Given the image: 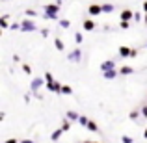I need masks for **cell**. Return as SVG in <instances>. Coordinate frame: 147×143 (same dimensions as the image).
Segmentation results:
<instances>
[{
    "mask_svg": "<svg viewBox=\"0 0 147 143\" xmlns=\"http://www.w3.org/2000/svg\"><path fill=\"white\" fill-rule=\"evenodd\" d=\"M45 19H50V21H56L58 19V13H60V6L58 4H45Z\"/></svg>",
    "mask_w": 147,
    "mask_h": 143,
    "instance_id": "6da1fadb",
    "label": "cell"
},
{
    "mask_svg": "<svg viewBox=\"0 0 147 143\" xmlns=\"http://www.w3.org/2000/svg\"><path fill=\"white\" fill-rule=\"evenodd\" d=\"M43 84H47L45 82V78H41V76H36V78H32V84H30V91H32V93H36V97L37 99H39V93H37V91L41 89V86H43Z\"/></svg>",
    "mask_w": 147,
    "mask_h": 143,
    "instance_id": "7a4b0ae2",
    "label": "cell"
},
{
    "mask_svg": "<svg viewBox=\"0 0 147 143\" xmlns=\"http://www.w3.org/2000/svg\"><path fill=\"white\" fill-rule=\"evenodd\" d=\"M37 30V26L34 24L30 19H24V21L21 22V32H36Z\"/></svg>",
    "mask_w": 147,
    "mask_h": 143,
    "instance_id": "3957f363",
    "label": "cell"
},
{
    "mask_svg": "<svg viewBox=\"0 0 147 143\" xmlns=\"http://www.w3.org/2000/svg\"><path fill=\"white\" fill-rule=\"evenodd\" d=\"M61 84L60 82H52V84H45V89H49V91H52V93H61Z\"/></svg>",
    "mask_w": 147,
    "mask_h": 143,
    "instance_id": "277c9868",
    "label": "cell"
},
{
    "mask_svg": "<svg viewBox=\"0 0 147 143\" xmlns=\"http://www.w3.org/2000/svg\"><path fill=\"white\" fill-rule=\"evenodd\" d=\"M80 58H82L80 48H75V50H71V52L67 54V60H69V61H80Z\"/></svg>",
    "mask_w": 147,
    "mask_h": 143,
    "instance_id": "5b68a950",
    "label": "cell"
},
{
    "mask_svg": "<svg viewBox=\"0 0 147 143\" xmlns=\"http://www.w3.org/2000/svg\"><path fill=\"white\" fill-rule=\"evenodd\" d=\"M112 69H115V61L114 60H106V61H102V63H100V71H102V73L112 71Z\"/></svg>",
    "mask_w": 147,
    "mask_h": 143,
    "instance_id": "8992f818",
    "label": "cell"
},
{
    "mask_svg": "<svg viewBox=\"0 0 147 143\" xmlns=\"http://www.w3.org/2000/svg\"><path fill=\"white\" fill-rule=\"evenodd\" d=\"M134 15H136V13H132L130 9H123L121 15H119V19H121V22H129L130 19H134Z\"/></svg>",
    "mask_w": 147,
    "mask_h": 143,
    "instance_id": "52a82bcc",
    "label": "cell"
},
{
    "mask_svg": "<svg viewBox=\"0 0 147 143\" xmlns=\"http://www.w3.org/2000/svg\"><path fill=\"white\" fill-rule=\"evenodd\" d=\"M88 13H90V15H100V13H102V6H99V4H91L90 9H88Z\"/></svg>",
    "mask_w": 147,
    "mask_h": 143,
    "instance_id": "ba28073f",
    "label": "cell"
},
{
    "mask_svg": "<svg viewBox=\"0 0 147 143\" xmlns=\"http://www.w3.org/2000/svg\"><path fill=\"white\" fill-rule=\"evenodd\" d=\"M130 52H132V48H129V47H119V56L121 58H130Z\"/></svg>",
    "mask_w": 147,
    "mask_h": 143,
    "instance_id": "9c48e42d",
    "label": "cell"
},
{
    "mask_svg": "<svg viewBox=\"0 0 147 143\" xmlns=\"http://www.w3.org/2000/svg\"><path fill=\"white\" fill-rule=\"evenodd\" d=\"M117 75H119V73H117V69H112V71H106V73H102V76H104L106 80H114Z\"/></svg>",
    "mask_w": 147,
    "mask_h": 143,
    "instance_id": "30bf717a",
    "label": "cell"
},
{
    "mask_svg": "<svg viewBox=\"0 0 147 143\" xmlns=\"http://www.w3.org/2000/svg\"><path fill=\"white\" fill-rule=\"evenodd\" d=\"M84 30H88V32L95 30V22L91 21V19H86V21H84Z\"/></svg>",
    "mask_w": 147,
    "mask_h": 143,
    "instance_id": "8fae6325",
    "label": "cell"
},
{
    "mask_svg": "<svg viewBox=\"0 0 147 143\" xmlns=\"http://www.w3.org/2000/svg\"><path fill=\"white\" fill-rule=\"evenodd\" d=\"M67 119H69V121H73V123H75V121H80V115L76 113V111L69 110V111H67Z\"/></svg>",
    "mask_w": 147,
    "mask_h": 143,
    "instance_id": "7c38bea8",
    "label": "cell"
},
{
    "mask_svg": "<svg viewBox=\"0 0 147 143\" xmlns=\"http://www.w3.org/2000/svg\"><path fill=\"white\" fill-rule=\"evenodd\" d=\"M132 73H134V69L129 67V65H125V67L119 69V75H132Z\"/></svg>",
    "mask_w": 147,
    "mask_h": 143,
    "instance_id": "4fadbf2b",
    "label": "cell"
},
{
    "mask_svg": "<svg viewBox=\"0 0 147 143\" xmlns=\"http://www.w3.org/2000/svg\"><path fill=\"white\" fill-rule=\"evenodd\" d=\"M61 134H63V130H61V128L54 130V132H52V136H50V140H52V141H58V140H60V136H61Z\"/></svg>",
    "mask_w": 147,
    "mask_h": 143,
    "instance_id": "5bb4252c",
    "label": "cell"
},
{
    "mask_svg": "<svg viewBox=\"0 0 147 143\" xmlns=\"http://www.w3.org/2000/svg\"><path fill=\"white\" fill-rule=\"evenodd\" d=\"M54 47H56L58 50H63V48H65V45H63V41H61L60 37H56V39H54Z\"/></svg>",
    "mask_w": 147,
    "mask_h": 143,
    "instance_id": "9a60e30c",
    "label": "cell"
},
{
    "mask_svg": "<svg viewBox=\"0 0 147 143\" xmlns=\"http://www.w3.org/2000/svg\"><path fill=\"white\" fill-rule=\"evenodd\" d=\"M58 24H60L61 28H69L71 22H69V19H58Z\"/></svg>",
    "mask_w": 147,
    "mask_h": 143,
    "instance_id": "2e32d148",
    "label": "cell"
},
{
    "mask_svg": "<svg viewBox=\"0 0 147 143\" xmlns=\"http://www.w3.org/2000/svg\"><path fill=\"white\" fill-rule=\"evenodd\" d=\"M114 11V4H102V13H112Z\"/></svg>",
    "mask_w": 147,
    "mask_h": 143,
    "instance_id": "e0dca14e",
    "label": "cell"
},
{
    "mask_svg": "<svg viewBox=\"0 0 147 143\" xmlns=\"http://www.w3.org/2000/svg\"><path fill=\"white\" fill-rule=\"evenodd\" d=\"M86 128L88 130H91V132H97V123H95V121H91V119H90V123H88V126H86Z\"/></svg>",
    "mask_w": 147,
    "mask_h": 143,
    "instance_id": "ac0fdd59",
    "label": "cell"
},
{
    "mask_svg": "<svg viewBox=\"0 0 147 143\" xmlns=\"http://www.w3.org/2000/svg\"><path fill=\"white\" fill-rule=\"evenodd\" d=\"M43 78H45V82H47V84L56 82V80H54V76H52V73H45V76H43Z\"/></svg>",
    "mask_w": 147,
    "mask_h": 143,
    "instance_id": "d6986e66",
    "label": "cell"
},
{
    "mask_svg": "<svg viewBox=\"0 0 147 143\" xmlns=\"http://www.w3.org/2000/svg\"><path fill=\"white\" fill-rule=\"evenodd\" d=\"M129 117L132 119V121H138V119H140V111H138V110H132V111L129 113Z\"/></svg>",
    "mask_w": 147,
    "mask_h": 143,
    "instance_id": "ffe728a7",
    "label": "cell"
},
{
    "mask_svg": "<svg viewBox=\"0 0 147 143\" xmlns=\"http://www.w3.org/2000/svg\"><path fill=\"white\" fill-rule=\"evenodd\" d=\"M24 15H26V19H34V17H37L36 9H26V11H24Z\"/></svg>",
    "mask_w": 147,
    "mask_h": 143,
    "instance_id": "44dd1931",
    "label": "cell"
},
{
    "mask_svg": "<svg viewBox=\"0 0 147 143\" xmlns=\"http://www.w3.org/2000/svg\"><path fill=\"white\" fill-rule=\"evenodd\" d=\"M0 26H2V28H9V24H7V15H4V17L0 19Z\"/></svg>",
    "mask_w": 147,
    "mask_h": 143,
    "instance_id": "7402d4cb",
    "label": "cell"
},
{
    "mask_svg": "<svg viewBox=\"0 0 147 143\" xmlns=\"http://www.w3.org/2000/svg\"><path fill=\"white\" fill-rule=\"evenodd\" d=\"M69 126H71V121H69V119H63V123H61V130H69Z\"/></svg>",
    "mask_w": 147,
    "mask_h": 143,
    "instance_id": "603a6c76",
    "label": "cell"
},
{
    "mask_svg": "<svg viewBox=\"0 0 147 143\" xmlns=\"http://www.w3.org/2000/svg\"><path fill=\"white\" fill-rule=\"evenodd\" d=\"M61 93H63V95H71L73 93V87L71 86H63V87H61Z\"/></svg>",
    "mask_w": 147,
    "mask_h": 143,
    "instance_id": "cb8c5ba5",
    "label": "cell"
},
{
    "mask_svg": "<svg viewBox=\"0 0 147 143\" xmlns=\"http://www.w3.org/2000/svg\"><path fill=\"white\" fill-rule=\"evenodd\" d=\"M22 71H24L26 75H32V67H30L28 63H24V65H22Z\"/></svg>",
    "mask_w": 147,
    "mask_h": 143,
    "instance_id": "d4e9b609",
    "label": "cell"
},
{
    "mask_svg": "<svg viewBox=\"0 0 147 143\" xmlns=\"http://www.w3.org/2000/svg\"><path fill=\"white\" fill-rule=\"evenodd\" d=\"M80 125H84V126H88V123H90V119H88V117H84V115H80Z\"/></svg>",
    "mask_w": 147,
    "mask_h": 143,
    "instance_id": "484cf974",
    "label": "cell"
},
{
    "mask_svg": "<svg viewBox=\"0 0 147 143\" xmlns=\"http://www.w3.org/2000/svg\"><path fill=\"white\" fill-rule=\"evenodd\" d=\"M121 141L123 143H132V138L130 136H121Z\"/></svg>",
    "mask_w": 147,
    "mask_h": 143,
    "instance_id": "4316f807",
    "label": "cell"
},
{
    "mask_svg": "<svg viewBox=\"0 0 147 143\" xmlns=\"http://www.w3.org/2000/svg\"><path fill=\"white\" fill-rule=\"evenodd\" d=\"M75 41H76V43H82V34H80V32L75 34Z\"/></svg>",
    "mask_w": 147,
    "mask_h": 143,
    "instance_id": "83f0119b",
    "label": "cell"
},
{
    "mask_svg": "<svg viewBox=\"0 0 147 143\" xmlns=\"http://www.w3.org/2000/svg\"><path fill=\"white\" fill-rule=\"evenodd\" d=\"M11 30H21V22H13V24H11Z\"/></svg>",
    "mask_w": 147,
    "mask_h": 143,
    "instance_id": "f1b7e54d",
    "label": "cell"
},
{
    "mask_svg": "<svg viewBox=\"0 0 147 143\" xmlns=\"http://www.w3.org/2000/svg\"><path fill=\"white\" fill-rule=\"evenodd\" d=\"M142 115H144V117H147V104H144V106H142Z\"/></svg>",
    "mask_w": 147,
    "mask_h": 143,
    "instance_id": "f546056e",
    "label": "cell"
},
{
    "mask_svg": "<svg viewBox=\"0 0 147 143\" xmlns=\"http://www.w3.org/2000/svg\"><path fill=\"white\" fill-rule=\"evenodd\" d=\"M119 26H121L123 30H127V28H129V22H119Z\"/></svg>",
    "mask_w": 147,
    "mask_h": 143,
    "instance_id": "4dcf8cb0",
    "label": "cell"
},
{
    "mask_svg": "<svg viewBox=\"0 0 147 143\" xmlns=\"http://www.w3.org/2000/svg\"><path fill=\"white\" fill-rule=\"evenodd\" d=\"M134 21L140 22V21H142V15H140V13H136V15H134Z\"/></svg>",
    "mask_w": 147,
    "mask_h": 143,
    "instance_id": "1f68e13d",
    "label": "cell"
},
{
    "mask_svg": "<svg viewBox=\"0 0 147 143\" xmlns=\"http://www.w3.org/2000/svg\"><path fill=\"white\" fill-rule=\"evenodd\" d=\"M136 56H138V50L132 48V52H130V58H136Z\"/></svg>",
    "mask_w": 147,
    "mask_h": 143,
    "instance_id": "d6a6232c",
    "label": "cell"
},
{
    "mask_svg": "<svg viewBox=\"0 0 147 143\" xmlns=\"http://www.w3.org/2000/svg\"><path fill=\"white\" fill-rule=\"evenodd\" d=\"M41 36H43V37H47V36H49V30H47V28H45V30H41Z\"/></svg>",
    "mask_w": 147,
    "mask_h": 143,
    "instance_id": "836d02e7",
    "label": "cell"
},
{
    "mask_svg": "<svg viewBox=\"0 0 147 143\" xmlns=\"http://www.w3.org/2000/svg\"><path fill=\"white\" fill-rule=\"evenodd\" d=\"M4 143H19V141L15 140V138H11V140H7V141H4Z\"/></svg>",
    "mask_w": 147,
    "mask_h": 143,
    "instance_id": "e575fe53",
    "label": "cell"
},
{
    "mask_svg": "<svg viewBox=\"0 0 147 143\" xmlns=\"http://www.w3.org/2000/svg\"><path fill=\"white\" fill-rule=\"evenodd\" d=\"M142 7H144V11H145V15H147V0H145L144 4H142Z\"/></svg>",
    "mask_w": 147,
    "mask_h": 143,
    "instance_id": "d590c367",
    "label": "cell"
},
{
    "mask_svg": "<svg viewBox=\"0 0 147 143\" xmlns=\"http://www.w3.org/2000/svg\"><path fill=\"white\" fill-rule=\"evenodd\" d=\"M21 143H34V141H32V140H22Z\"/></svg>",
    "mask_w": 147,
    "mask_h": 143,
    "instance_id": "8d00e7d4",
    "label": "cell"
},
{
    "mask_svg": "<svg viewBox=\"0 0 147 143\" xmlns=\"http://www.w3.org/2000/svg\"><path fill=\"white\" fill-rule=\"evenodd\" d=\"M54 4H58V6H60V4H61V0H54Z\"/></svg>",
    "mask_w": 147,
    "mask_h": 143,
    "instance_id": "74e56055",
    "label": "cell"
},
{
    "mask_svg": "<svg viewBox=\"0 0 147 143\" xmlns=\"http://www.w3.org/2000/svg\"><path fill=\"white\" fill-rule=\"evenodd\" d=\"M144 138H145V140H147V128H145V132H144Z\"/></svg>",
    "mask_w": 147,
    "mask_h": 143,
    "instance_id": "f35d334b",
    "label": "cell"
},
{
    "mask_svg": "<svg viewBox=\"0 0 147 143\" xmlns=\"http://www.w3.org/2000/svg\"><path fill=\"white\" fill-rule=\"evenodd\" d=\"M144 22H147V15H145V17H144Z\"/></svg>",
    "mask_w": 147,
    "mask_h": 143,
    "instance_id": "ab89813d",
    "label": "cell"
},
{
    "mask_svg": "<svg viewBox=\"0 0 147 143\" xmlns=\"http://www.w3.org/2000/svg\"><path fill=\"white\" fill-rule=\"evenodd\" d=\"M88 143H99V141H88Z\"/></svg>",
    "mask_w": 147,
    "mask_h": 143,
    "instance_id": "60d3db41",
    "label": "cell"
},
{
    "mask_svg": "<svg viewBox=\"0 0 147 143\" xmlns=\"http://www.w3.org/2000/svg\"><path fill=\"white\" fill-rule=\"evenodd\" d=\"M145 48H147V45H145Z\"/></svg>",
    "mask_w": 147,
    "mask_h": 143,
    "instance_id": "b9f144b4",
    "label": "cell"
}]
</instances>
